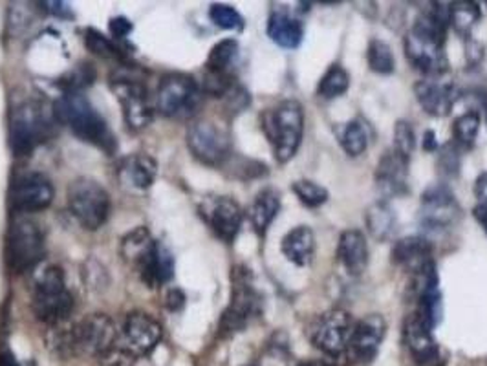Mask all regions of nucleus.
I'll list each match as a JSON object with an SVG mask.
<instances>
[{
	"mask_svg": "<svg viewBox=\"0 0 487 366\" xmlns=\"http://www.w3.org/2000/svg\"><path fill=\"white\" fill-rule=\"evenodd\" d=\"M449 26V6L431 3L405 35V57L412 68L427 78L445 76L449 59L445 53V35Z\"/></svg>",
	"mask_w": 487,
	"mask_h": 366,
	"instance_id": "1",
	"label": "nucleus"
},
{
	"mask_svg": "<svg viewBox=\"0 0 487 366\" xmlns=\"http://www.w3.org/2000/svg\"><path fill=\"white\" fill-rule=\"evenodd\" d=\"M53 116L59 123L70 127L80 139L99 146L107 155L116 151L114 134L83 92L62 94L53 105Z\"/></svg>",
	"mask_w": 487,
	"mask_h": 366,
	"instance_id": "2",
	"label": "nucleus"
},
{
	"mask_svg": "<svg viewBox=\"0 0 487 366\" xmlns=\"http://www.w3.org/2000/svg\"><path fill=\"white\" fill-rule=\"evenodd\" d=\"M260 123L273 149L275 160L278 164H288L294 160L304 136L303 105L295 99L281 101L262 114Z\"/></svg>",
	"mask_w": 487,
	"mask_h": 366,
	"instance_id": "3",
	"label": "nucleus"
},
{
	"mask_svg": "<svg viewBox=\"0 0 487 366\" xmlns=\"http://www.w3.org/2000/svg\"><path fill=\"white\" fill-rule=\"evenodd\" d=\"M74 310V297L66 289L64 273L57 266H48L35 282L33 312L48 326H61Z\"/></svg>",
	"mask_w": 487,
	"mask_h": 366,
	"instance_id": "4",
	"label": "nucleus"
},
{
	"mask_svg": "<svg viewBox=\"0 0 487 366\" xmlns=\"http://www.w3.org/2000/svg\"><path fill=\"white\" fill-rule=\"evenodd\" d=\"M52 136V119L37 101H26L12 112L10 145L15 156H28Z\"/></svg>",
	"mask_w": 487,
	"mask_h": 366,
	"instance_id": "5",
	"label": "nucleus"
},
{
	"mask_svg": "<svg viewBox=\"0 0 487 366\" xmlns=\"http://www.w3.org/2000/svg\"><path fill=\"white\" fill-rule=\"evenodd\" d=\"M68 207L85 230L96 231L110 214V196L96 180L78 178L68 187Z\"/></svg>",
	"mask_w": 487,
	"mask_h": 366,
	"instance_id": "6",
	"label": "nucleus"
},
{
	"mask_svg": "<svg viewBox=\"0 0 487 366\" xmlns=\"http://www.w3.org/2000/svg\"><path fill=\"white\" fill-rule=\"evenodd\" d=\"M356 330L354 317L346 310H328L317 315L310 324V341L324 355L339 359L351 350Z\"/></svg>",
	"mask_w": 487,
	"mask_h": 366,
	"instance_id": "7",
	"label": "nucleus"
},
{
	"mask_svg": "<svg viewBox=\"0 0 487 366\" xmlns=\"http://www.w3.org/2000/svg\"><path fill=\"white\" fill-rule=\"evenodd\" d=\"M187 146L200 164L209 167H220L231 158L229 132L209 119H200L189 125Z\"/></svg>",
	"mask_w": 487,
	"mask_h": 366,
	"instance_id": "8",
	"label": "nucleus"
},
{
	"mask_svg": "<svg viewBox=\"0 0 487 366\" xmlns=\"http://www.w3.org/2000/svg\"><path fill=\"white\" fill-rule=\"evenodd\" d=\"M231 278H233L231 303L220 319V332L224 335L242 332L251 323V319L260 314V296L253 287L249 269L239 266L235 267Z\"/></svg>",
	"mask_w": 487,
	"mask_h": 366,
	"instance_id": "9",
	"label": "nucleus"
},
{
	"mask_svg": "<svg viewBox=\"0 0 487 366\" xmlns=\"http://www.w3.org/2000/svg\"><path fill=\"white\" fill-rule=\"evenodd\" d=\"M156 107L169 119H189L201 107V90L191 76L173 73L158 87Z\"/></svg>",
	"mask_w": 487,
	"mask_h": 366,
	"instance_id": "10",
	"label": "nucleus"
},
{
	"mask_svg": "<svg viewBox=\"0 0 487 366\" xmlns=\"http://www.w3.org/2000/svg\"><path fill=\"white\" fill-rule=\"evenodd\" d=\"M44 257V233L33 220H17L6 239V262L15 273L35 267Z\"/></svg>",
	"mask_w": 487,
	"mask_h": 366,
	"instance_id": "11",
	"label": "nucleus"
},
{
	"mask_svg": "<svg viewBox=\"0 0 487 366\" xmlns=\"http://www.w3.org/2000/svg\"><path fill=\"white\" fill-rule=\"evenodd\" d=\"M117 341L114 321L105 314H94L70 328V350L83 355L103 357Z\"/></svg>",
	"mask_w": 487,
	"mask_h": 366,
	"instance_id": "12",
	"label": "nucleus"
},
{
	"mask_svg": "<svg viewBox=\"0 0 487 366\" xmlns=\"http://www.w3.org/2000/svg\"><path fill=\"white\" fill-rule=\"evenodd\" d=\"M462 216V207L447 183H433L422 194L420 224L429 231H444L454 226Z\"/></svg>",
	"mask_w": 487,
	"mask_h": 366,
	"instance_id": "13",
	"label": "nucleus"
},
{
	"mask_svg": "<svg viewBox=\"0 0 487 366\" xmlns=\"http://www.w3.org/2000/svg\"><path fill=\"white\" fill-rule=\"evenodd\" d=\"M112 90L121 105L125 123L132 130H144L153 121V107L147 87L134 78L117 76L112 81Z\"/></svg>",
	"mask_w": 487,
	"mask_h": 366,
	"instance_id": "14",
	"label": "nucleus"
},
{
	"mask_svg": "<svg viewBox=\"0 0 487 366\" xmlns=\"http://www.w3.org/2000/svg\"><path fill=\"white\" fill-rule=\"evenodd\" d=\"M162 339V326L149 314L134 312L125 319L119 348L132 357H142L151 353Z\"/></svg>",
	"mask_w": 487,
	"mask_h": 366,
	"instance_id": "15",
	"label": "nucleus"
},
{
	"mask_svg": "<svg viewBox=\"0 0 487 366\" xmlns=\"http://www.w3.org/2000/svg\"><path fill=\"white\" fill-rule=\"evenodd\" d=\"M53 202V185L41 173L21 174L10 189V205L17 212H39Z\"/></svg>",
	"mask_w": 487,
	"mask_h": 366,
	"instance_id": "16",
	"label": "nucleus"
},
{
	"mask_svg": "<svg viewBox=\"0 0 487 366\" xmlns=\"http://www.w3.org/2000/svg\"><path fill=\"white\" fill-rule=\"evenodd\" d=\"M403 343L412 359L422 366H444L440 346L433 335V330L417 317L410 314L403 323Z\"/></svg>",
	"mask_w": 487,
	"mask_h": 366,
	"instance_id": "17",
	"label": "nucleus"
},
{
	"mask_svg": "<svg viewBox=\"0 0 487 366\" xmlns=\"http://www.w3.org/2000/svg\"><path fill=\"white\" fill-rule=\"evenodd\" d=\"M201 216L220 240L233 242L240 231L244 212L233 198L219 196L203 202Z\"/></svg>",
	"mask_w": 487,
	"mask_h": 366,
	"instance_id": "18",
	"label": "nucleus"
},
{
	"mask_svg": "<svg viewBox=\"0 0 487 366\" xmlns=\"http://www.w3.org/2000/svg\"><path fill=\"white\" fill-rule=\"evenodd\" d=\"M414 94L420 107L433 117H445L458 101V90L445 76L427 78L414 85Z\"/></svg>",
	"mask_w": 487,
	"mask_h": 366,
	"instance_id": "19",
	"label": "nucleus"
},
{
	"mask_svg": "<svg viewBox=\"0 0 487 366\" xmlns=\"http://www.w3.org/2000/svg\"><path fill=\"white\" fill-rule=\"evenodd\" d=\"M387 323L379 314L365 315L356 323V330L351 341V355L360 362H370L385 339Z\"/></svg>",
	"mask_w": 487,
	"mask_h": 366,
	"instance_id": "20",
	"label": "nucleus"
},
{
	"mask_svg": "<svg viewBox=\"0 0 487 366\" xmlns=\"http://www.w3.org/2000/svg\"><path fill=\"white\" fill-rule=\"evenodd\" d=\"M408 164L392 149L385 151L376 167V185L385 198L405 196L408 192Z\"/></svg>",
	"mask_w": 487,
	"mask_h": 366,
	"instance_id": "21",
	"label": "nucleus"
},
{
	"mask_svg": "<svg viewBox=\"0 0 487 366\" xmlns=\"http://www.w3.org/2000/svg\"><path fill=\"white\" fill-rule=\"evenodd\" d=\"M337 260L352 277H360L367 271L370 262L367 237L360 230H346L337 242Z\"/></svg>",
	"mask_w": 487,
	"mask_h": 366,
	"instance_id": "22",
	"label": "nucleus"
},
{
	"mask_svg": "<svg viewBox=\"0 0 487 366\" xmlns=\"http://www.w3.org/2000/svg\"><path fill=\"white\" fill-rule=\"evenodd\" d=\"M392 262L410 273H420L433 260V246L426 237H405L392 248Z\"/></svg>",
	"mask_w": 487,
	"mask_h": 366,
	"instance_id": "23",
	"label": "nucleus"
},
{
	"mask_svg": "<svg viewBox=\"0 0 487 366\" xmlns=\"http://www.w3.org/2000/svg\"><path fill=\"white\" fill-rule=\"evenodd\" d=\"M158 174V164L147 155H130L121 160L117 178L128 191H147Z\"/></svg>",
	"mask_w": 487,
	"mask_h": 366,
	"instance_id": "24",
	"label": "nucleus"
},
{
	"mask_svg": "<svg viewBox=\"0 0 487 366\" xmlns=\"http://www.w3.org/2000/svg\"><path fill=\"white\" fill-rule=\"evenodd\" d=\"M266 32L276 46L286 50H297L304 39L303 23L286 12H271Z\"/></svg>",
	"mask_w": 487,
	"mask_h": 366,
	"instance_id": "25",
	"label": "nucleus"
},
{
	"mask_svg": "<svg viewBox=\"0 0 487 366\" xmlns=\"http://www.w3.org/2000/svg\"><path fill=\"white\" fill-rule=\"evenodd\" d=\"M283 255L295 266L304 267L314 262L315 257V233L308 226H297L288 231L281 242Z\"/></svg>",
	"mask_w": 487,
	"mask_h": 366,
	"instance_id": "26",
	"label": "nucleus"
},
{
	"mask_svg": "<svg viewBox=\"0 0 487 366\" xmlns=\"http://www.w3.org/2000/svg\"><path fill=\"white\" fill-rule=\"evenodd\" d=\"M155 248L156 242L153 240L151 233L145 228H136L123 239L121 255L128 264H132L139 271V275H142L153 258Z\"/></svg>",
	"mask_w": 487,
	"mask_h": 366,
	"instance_id": "27",
	"label": "nucleus"
},
{
	"mask_svg": "<svg viewBox=\"0 0 487 366\" xmlns=\"http://www.w3.org/2000/svg\"><path fill=\"white\" fill-rule=\"evenodd\" d=\"M365 222H367L369 233L378 242L390 240L398 231V214L394 207L389 203V200L374 202L367 209Z\"/></svg>",
	"mask_w": 487,
	"mask_h": 366,
	"instance_id": "28",
	"label": "nucleus"
},
{
	"mask_svg": "<svg viewBox=\"0 0 487 366\" xmlns=\"http://www.w3.org/2000/svg\"><path fill=\"white\" fill-rule=\"evenodd\" d=\"M281 211V194L276 189H262L249 207V220L257 235L264 237L275 220V216Z\"/></svg>",
	"mask_w": 487,
	"mask_h": 366,
	"instance_id": "29",
	"label": "nucleus"
},
{
	"mask_svg": "<svg viewBox=\"0 0 487 366\" xmlns=\"http://www.w3.org/2000/svg\"><path fill=\"white\" fill-rule=\"evenodd\" d=\"M173 275H174V257L167 246H164L162 242H156L153 258L149 266L145 267V271L142 273V278L153 287V286L169 282Z\"/></svg>",
	"mask_w": 487,
	"mask_h": 366,
	"instance_id": "30",
	"label": "nucleus"
},
{
	"mask_svg": "<svg viewBox=\"0 0 487 366\" xmlns=\"http://www.w3.org/2000/svg\"><path fill=\"white\" fill-rule=\"evenodd\" d=\"M480 15L478 3H471V0H458L449 5V24L465 41L471 39V32L480 21Z\"/></svg>",
	"mask_w": 487,
	"mask_h": 366,
	"instance_id": "31",
	"label": "nucleus"
},
{
	"mask_svg": "<svg viewBox=\"0 0 487 366\" xmlns=\"http://www.w3.org/2000/svg\"><path fill=\"white\" fill-rule=\"evenodd\" d=\"M369 143H370V136H369V127L365 121L352 119L351 123L344 125L342 134H341V146L348 156H352V158L361 156L369 149Z\"/></svg>",
	"mask_w": 487,
	"mask_h": 366,
	"instance_id": "32",
	"label": "nucleus"
},
{
	"mask_svg": "<svg viewBox=\"0 0 487 366\" xmlns=\"http://www.w3.org/2000/svg\"><path fill=\"white\" fill-rule=\"evenodd\" d=\"M348 89H351V76H348V71L341 64H332L319 81L317 94L323 99L330 101L344 96Z\"/></svg>",
	"mask_w": 487,
	"mask_h": 366,
	"instance_id": "33",
	"label": "nucleus"
},
{
	"mask_svg": "<svg viewBox=\"0 0 487 366\" xmlns=\"http://www.w3.org/2000/svg\"><path fill=\"white\" fill-rule=\"evenodd\" d=\"M240 46L235 39H224L219 44L213 46V50L209 52L205 68L207 71L213 73H231V66L235 64L239 57Z\"/></svg>",
	"mask_w": 487,
	"mask_h": 366,
	"instance_id": "34",
	"label": "nucleus"
},
{
	"mask_svg": "<svg viewBox=\"0 0 487 366\" xmlns=\"http://www.w3.org/2000/svg\"><path fill=\"white\" fill-rule=\"evenodd\" d=\"M480 114L476 110H467L458 116L453 123V141L462 151H469L474 146V141L480 132Z\"/></svg>",
	"mask_w": 487,
	"mask_h": 366,
	"instance_id": "35",
	"label": "nucleus"
},
{
	"mask_svg": "<svg viewBox=\"0 0 487 366\" xmlns=\"http://www.w3.org/2000/svg\"><path fill=\"white\" fill-rule=\"evenodd\" d=\"M367 62L369 68L379 76H389L396 70V59L392 53V48L381 41V39H372L367 48Z\"/></svg>",
	"mask_w": 487,
	"mask_h": 366,
	"instance_id": "36",
	"label": "nucleus"
},
{
	"mask_svg": "<svg viewBox=\"0 0 487 366\" xmlns=\"http://www.w3.org/2000/svg\"><path fill=\"white\" fill-rule=\"evenodd\" d=\"M96 81V68L90 62H80L59 80V87L64 94L68 92H83Z\"/></svg>",
	"mask_w": 487,
	"mask_h": 366,
	"instance_id": "37",
	"label": "nucleus"
},
{
	"mask_svg": "<svg viewBox=\"0 0 487 366\" xmlns=\"http://www.w3.org/2000/svg\"><path fill=\"white\" fill-rule=\"evenodd\" d=\"M292 191L297 194V198L306 205V207H321L328 202L330 192L326 187L312 182V180H297L292 183Z\"/></svg>",
	"mask_w": 487,
	"mask_h": 366,
	"instance_id": "38",
	"label": "nucleus"
},
{
	"mask_svg": "<svg viewBox=\"0 0 487 366\" xmlns=\"http://www.w3.org/2000/svg\"><path fill=\"white\" fill-rule=\"evenodd\" d=\"M392 151L396 155H399L401 158H405L407 162H410L414 151H416V132H414V127L405 121V119H399L394 127V146Z\"/></svg>",
	"mask_w": 487,
	"mask_h": 366,
	"instance_id": "39",
	"label": "nucleus"
},
{
	"mask_svg": "<svg viewBox=\"0 0 487 366\" xmlns=\"http://www.w3.org/2000/svg\"><path fill=\"white\" fill-rule=\"evenodd\" d=\"M438 173L444 178H456L462 167V149L454 141H447L438 151Z\"/></svg>",
	"mask_w": 487,
	"mask_h": 366,
	"instance_id": "40",
	"label": "nucleus"
},
{
	"mask_svg": "<svg viewBox=\"0 0 487 366\" xmlns=\"http://www.w3.org/2000/svg\"><path fill=\"white\" fill-rule=\"evenodd\" d=\"M209 17L222 30L240 32L244 28V17L229 5H213L209 10Z\"/></svg>",
	"mask_w": 487,
	"mask_h": 366,
	"instance_id": "41",
	"label": "nucleus"
},
{
	"mask_svg": "<svg viewBox=\"0 0 487 366\" xmlns=\"http://www.w3.org/2000/svg\"><path fill=\"white\" fill-rule=\"evenodd\" d=\"M85 44L92 53H96L103 59H119L121 57L119 48L108 37H105L101 32H98L94 28H89L85 32Z\"/></svg>",
	"mask_w": 487,
	"mask_h": 366,
	"instance_id": "42",
	"label": "nucleus"
},
{
	"mask_svg": "<svg viewBox=\"0 0 487 366\" xmlns=\"http://www.w3.org/2000/svg\"><path fill=\"white\" fill-rule=\"evenodd\" d=\"M134 359L136 357L117 348V350H110L108 353L101 357V366H134Z\"/></svg>",
	"mask_w": 487,
	"mask_h": 366,
	"instance_id": "43",
	"label": "nucleus"
},
{
	"mask_svg": "<svg viewBox=\"0 0 487 366\" xmlns=\"http://www.w3.org/2000/svg\"><path fill=\"white\" fill-rule=\"evenodd\" d=\"M132 32V23L125 17H116L110 21V33L114 39H125Z\"/></svg>",
	"mask_w": 487,
	"mask_h": 366,
	"instance_id": "44",
	"label": "nucleus"
},
{
	"mask_svg": "<svg viewBox=\"0 0 487 366\" xmlns=\"http://www.w3.org/2000/svg\"><path fill=\"white\" fill-rule=\"evenodd\" d=\"M183 305H185V296H183V291H182V289H171V291H169V296H167V306H169V310L176 312V310H180Z\"/></svg>",
	"mask_w": 487,
	"mask_h": 366,
	"instance_id": "45",
	"label": "nucleus"
},
{
	"mask_svg": "<svg viewBox=\"0 0 487 366\" xmlns=\"http://www.w3.org/2000/svg\"><path fill=\"white\" fill-rule=\"evenodd\" d=\"M474 194L478 203H487V173H482L474 182Z\"/></svg>",
	"mask_w": 487,
	"mask_h": 366,
	"instance_id": "46",
	"label": "nucleus"
},
{
	"mask_svg": "<svg viewBox=\"0 0 487 366\" xmlns=\"http://www.w3.org/2000/svg\"><path fill=\"white\" fill-rule=\"evenodd\" d=\"M473 216L480 224V228L483 230V233L487 235V203H476L473 209Z\"/></svg>",
	"mask_w": 487,
	"mask_h": 366,
	"instance_id": "47",
	"label": "nucleus"
},
{
	"mask_svg": "<svg viewBox=\"0 0 487 366\" xmlns=\"http://www.w3.org/2000/svg\"><path fill=\"white\" fill-rule=\"evenodd\" d=\"M424 151L426 153H436L440 151V145H438V139H436V132L435 130H426L424 134Z\"/></svg>",
	"mask_w": 487,
	"mask_h": 366,
	"instance_id": "48",
	"label": "nucleus"
},
{
	"mask_svg": "<svg viewBox=\"0 0 487 366\" xmlns=\"http://www.w3.org/2000/svg\"><path fill=\"white\" fill-rule=\"evenodd\" d=\"M42 6H48V12L57 15V17H72L68 5H64V3H44Z\"/></svg>",
	"mask_w": 487,
	"mask_h": 366,
	"instance_id": "49",
	"label": "nucleus"
},
{
	"mask_svg": "<svg viewBox=\"0 0 487 366\" xmlns=\"http://www.w3.org/2000/svg\"><path fill=\"white\" fill-rule=\"evenodd\" d=\"M0 366H19V362L10 350H5L0 352Z\"/></svg>",
	"mask_w": 487,
	"mask_h": 366,
	"instance_id": "50",
	"label": "nucleus"
},
{
	"mask_svg": "<svg viewBox=\"0 0 487 366\" xmlns=\"http://www.w3.org/2000/svg\"><path fill=\"white\" fill-rule=\"evenodd\" d=\"M301 366H326V364L321 362V361H312V362H304V364H301Z\"/></svg>",
	"mask_w": 487,
	"mask_h": 366,
	"instance_id": "51",
	"label": "nucleus"
}]
</instances>
